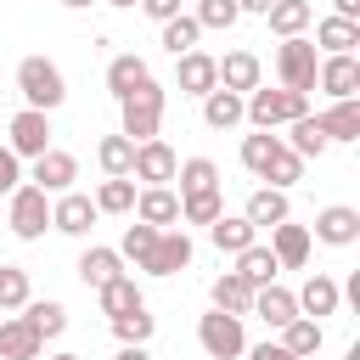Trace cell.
<instances>
[{"label": "cell", "mask_w": 360, "mask_h": 360, "mask_svg": "<svg viewBox=\"0 0 360 360\" xmlns=\"http://www.w3.org/2000/svg\"><path fill=\"white\" fill-rule=\"evenodd\" d=\"M17 96H22V107H34V112H56V107L68 101V79H62V68H56L51 56H22V62H17Z\"/></svg>", "instance_id": "obj_1"}, {"label": "cell", "mask_w": 360, "mask_h": 360, "mask_svg": "<svg viewBox=\"0 0 360 360\" xmlns=\"http://www.w3.org/2000/svg\"><path fill=\"white\" fill-rule=\"evenodd\" d=\"M163 107H169V90L158 84V79H146L135 96H124L118 101V135L124 141H158V124H163Z\"/></svg>", "instance_id": "obj_2"}, {"label": "cell", "mask_w": 360, "mask_h": 360, "mask_svg": "<svg viewBox=\"0 0 360 360\" xmlns=\"http://www.w3.org/2000/svg\"><path fill=\"white\" fill-rule=\"evenodd\" d=\"M309 112V96H298V90H248L242 96V118L253 124V129H276V124H292V118H304Z\"/></svg>", "instance_id": "obj_3"}, {"label": "cell", "mask_w": 360, "mask_h": 360, "mask_svg": "<svg viewBox=\"0 0 360 360\" xmlns=\"http://www.w3.org/2000/svg\"><path fill=\"white\" fill-rule=\"evenodd\" d=\"M197 343L208 360H242L248 354V332H242V315H225V309H208L197 321Z\"/></svg>", "instance_id": "obj_4"}, {"label": "cell", "mask_w": 360, "mask_h": 360, "mask_svg": "<svg viewBox=\"0 0 360 360\" xmlns=\"http://www.w3.org/2000/svg\"><path fill=\"white\" fill-rule=\"evenodd\" d=\"M6 225H11V236L17 242H39L45 236V225H51V197L39 191V186H17L11 191V208H6Z\"/></svg>", "instance_id": "obj_5"}, {"label": "cell", "mask_w": 360, "mask_h": 360, "mask_svg": "<svg viewBox=\"0 0 360 360\" xmlns=\"http://www.w3.org/2000/svg\"><path fill=\"white\" fill-rule=\"evenodd\" d=\"M315 68H321V56H315V45H309L304 34L276 45V79H281V90L309 96V90H315Z\"/></svg>", "instance_id": "obj_6"}, {"label": "cell", "mask_w": 360, "mask_h": 360, "mask_svg": "<svg viewBox=\"0 0 360 360\" xmlns=\"http://www.w3.org/2000/svg\"><path fill=\"white\" fill-rule=\"evenodd\" d=\"M6 152L11 158H39V152H51V112H34V107H22L11 124H6Z\"/></svg>", "instance_id": "obj_7"}, {"label": "cell", "mask_w": 360, "mask_h": 360, "mask_svg": "<svg viewBox=\"0 0 360 360\" xmlns=\"http://www.w3.org/2000/svg\"><path fill=\"white\" fill-rule=\"evenodd\" d=\"M191 259H197V248H191L186 225H169V231H158V242H152V259H146L141 270H146V276H180Z\"/></svg>", "instance_id": "obj_8"}, {"label": "cell", "mask_w": 360, "mask_h": 360, "mask_svg": "<svg viewBox=\"0 0 360 360\" xmlns=\"http://www.w3.org/2000/svg\"><path fill=\"white\" fill-rule=\"evenodd\" d=\"M174 169H180V158H174V146L158 135V141H141V146H135L129 180H141V186H169V180H174Z\"/></svg>", "instance_id": "obj_9"}, {"label": "cell", "mask_w": 360, "mask_h": 360, "mask_svg": "<svg viewBox=\"0 0 360 360\" xmlns=\"http://www.w3.org/2000/svg\"><path fill=\"white\" fill-rule=\"evenodd\" d=\"M73 180H79V158H73V152L51 146V152H39V158H34V174H28V186H39L45 197H62V191H73Z\"/></svg>", "instance_id": "obj_10"}, {"label": "cell", "mask_w": 360, "mask_h": 360, "mask_svg": "<svg viewBox=\"0 0 360 360\" xmlns=\"http://www.w3.org/2000/svg\"><path fill=\"white\" fill-rule=\"evenodd\" d=\"M96 202L84 197V191H62V197H51V231H62V236H90L96 231Z\"/></svg>", "instance_id": "obj_11"}, {"label": "cell", "mask_w": 360, "mask_h": 360, "mask_svg": "<svg viewBox=\"0 0 360 360\" xmlns=\"http://www.w3.org/2000/svg\"><path fill=\"white\" fill-rule=\"evenodd\" d=\"M315 90H326L332 101H354L360 96V56H321Z\"/></svg>", "instance_id": "obj_12"}, {"label": "cell", "mask_w": 360, "mask_h": 360, "mask_svg": "<svg viewBox=\"0 0 360 360\" xmlns=\"http://www.w3.org/2000/svg\"><path fill=\"white\" fill-rule=\"evenodd\" d=\"M315 242H326V248H354V242H360V208L326 202V208L315 214Z\"/></svg>", "instance_id": "obj_13"}, {"label": "cell", "mask_w": 360, "mask_h": 360, "mask_svg": "<svg viewBox=\"0 0 360 360\" xmlns=\"http://www.w3.org/2000/svg\"><path fill=\"white\" fill-rule=\"evenodd\" d=\"M174 84H180V96H197L202 101L219 84V62L208 51H186V56H174Z\"/></svg>", "instance_id": "obj_14"}, {"label": "cell", "mask_w": 360, "mask_h": 360, "mask_svg": "<svg viewBox=\"0 0 360 360\" xmlns=\"http://www.w3.org/2000/svg\"><path fill=\"white\" fill-rule=\"evenodd\" d=\"M214 62H219V90L248 96V90L264 84V62H259L253 51H225V56H214Z\"/></svg>", "instance_id": "obj_15"}, {"label": "cell", "mask_w": 360, "mask_h": 360, "mask_svg": "<svg viewBox=\"0 0 360 360\" xmlns=\"http://www.w3.org/2000/svg\"><path fill=\"white\" fill-rule=\"evenodd\" d=\"M135 219L152 225V231H169V225H180V197L169 186H141L135 191Z\"/></svg>", "instance_id": "obj_16"}, {"label": "cell", "mask_w": 360, "mask_h": 360, "mask_svg": "<svg viewBox=\"0 0 360 360\" xmlns=\"http://www.w3.org/2000/svg\"><path fill=\"white\" fill-rule=\"evenodd\" d=\"M264 248L276 253L281 270H304V264H309V225L281 219V225H270V242H264Z\"/></svg>", "instance_id": "obj_17"}, {"label": "cell", "mask_w": 360, "mask_h": 360, "mask_svg": "<svg viewBox=\"0 0 360 360\" xmlns=\"http://www.w3.org/2000/svg\"><path fill=\"white\" fill-rule=\"evenodd\" d=\"M292 304H298V315H309V321H321V315H338V304H343V292H338V281L326 276V270H315L298 292H292Z\"/></svg>", "instance_id": "obj_18"}, {"label": "cell", "mask_w": 360, "mask_h": 360, "mask_svg": "<svg viewBox=\"0 0 360 360\" xmlns=\"http://www.w3.org/2000/svg\"><path fill=\"white\" fill-rule=\"evenodd\" d=\"M146 79H152V68H146V56H135V51H124V56H112V62H107V96H112V101L135 96Z\"/></svg>", "instance_id": "obj_19"}, {"label": "cell", "mask_w": 360, "mask_h": 360, "mask_svg": "<svg viewBox=\"0 0 360 360\" xmlns=\"http://www.w3.org/2000/svg\"><path fill=\"white\" fill-rule=\"evenodd\" d=\"M287 152V141L276 135V129H253V135H242V169L253 174V180H264L270 174V163Z\"/></svg>", "instance_id": "obj_20"}, {"label": "cell", "mask_w": 360, "mask_h": 360, "mask_svg": "<svg viewBox=\"0 0 360 360\" xmlns=\"http://www.w3.org/2000/svg\"><path fill=\"white\" fill-rule=\"evenodd\" d=\"M242 219H248L253 231H270V225H281V219H292V202H287V191H276V186H259V191L248 197V208H242Z\"/></svg>", "instance_id": "obj_21"}, {"label": "cell", "mask_w": 360, "mask_h": 360, "mask_svg": "<svg viewBox=\"0 0 360 360\" xmlns=\"http://www.w3.org/2000/svg\"><path fill=\"white\" fill-rule=\"evenodd\" d=\"M45 343L34 338V326L22 315H0V360H39Z\"/></svg>", "instance_id": "obj_22"}, {"label": "cell", "mask_w": 360, "mask_h": 360, "mask_svg": "<svg viewBox=\"0 0 360 360\" xmlns=\"http://www.w3.org/2000/svg\"><path fill=\"white\" fill-rule=\"evenodd\" d=\"M112 276H124V259H118V248H96V242H90V248L79 253V281H84L90 292H101Z\"/></svg>", "instance_id": "obj_23"}, {"label": "cell", "mask_w": 360, "mask_h": 360, "mask_svg": "<svg viewBox=\"0 0 360 360\" xmlns=\"http://www.w3.org/2000/svg\"><path fill=\"white\" fill-rule=\"evenodd\" d=\"M17 315L34 326V338H39V343H51V338H62V332H68V304H56V298H28Z\"/></svg>", "instance_id": "obj_24"}, {"label": "cell", "mask_w": 360, "mask_h": 360, "mask_svg": "<svg viewBox=\"0 0 360 360\" xmlns=\"http://www.w3.org/2000/svg\"><path fill=\"white\" fill-rule=\"evenodd\" d=\"M107 326H112V338H118V349H146V343H152V332H158V315H152L146 304H135V309H124V315H112Z\"/></svg>", "instance_id": "obj_25"}, {"label": "cell", "mask_w": 360, "mask_h": 360, "mask_svg": "<svg viewBox=\"0 0 360 360\" xmlns=\"http://www.w3.org/2000/svg\"><path fill=\"white\" fill-rule=\"evenodd\" d=\"M315 124H321L326 141H343V146L360 141V96H354V101H332L326 112H315Z\"/></svg>", "instance_id": "obj_26"}, {"label": "cell", "mask_w": 360, "mask_h": 360, "mask_svg": "<svg viewBox=\"0 0 360 360\" xmlns=\"http://www.w3.org/2000/svg\"><path fill=\"white\" fill-rule=\"evenodd\" d=\"M208 304L225 309V315H248V309H253V287H248L236 270H225V276L208 281Z\"/></svg>", "instance_id": "obj_27"}, {"label": "cell", "mask_w": 360, "mask_h": 360, "mask_svg": "<svg viewBox=\"0 0 360 360\" xmlns=\"http://www.w3.org/2000/svg\"><path fill=\"white\" fill-rule=\"evenodd\" d=\"M248 315H259L270 332H281V326L298 315V304H292V292H287V287H276V281H270V287H259V292H253V309H248Z\"/></svg>", "instance_id": "obj_28"}, {"label": "cell", "mask_w": 360, "mask_h": 360, "mask_svg": "<svg viewBox=\"0 0 360 360\" xmlns=\"http://www.w3.org/2000/svg\"><path fill=\"white\" fill-rule=\"evenodd\" d=\"M309 45H321L326 56H354V45H360V22H343V17H321Z\"/></svg>", "instance_id": "obj_29"}, {"label": "cell", "mask_w": 360, "mask_h": 360, "mask_svg": "<svg viewBox=\"0 0 360 360\" xmlns=\"http://www.w3.org/2000/svg\"><path fill=\"white\" fill-rule=\"evenodd\" d=\"M208 242H214L219 253H231V259H236L242 248H253V242H259V231H253L242 214H219V219L208 225Z\"/></svg>", "instance_id": "obj_30"}, {"label": "cell", "mask_w": 360, "mask_h": 360, "mask_svg": "<svg viewBox=\"0 0 360 360\" xmlns=\"http://www.w3.org/2000/svg\"><path fill=\"white\" fill-rule=\"evenodd\" d=\"M287 354H298V360H309V354H321V343H326V332H321V321H309V315H292L287 326H281V338H276Z\"/></svg>", "instance_id": "obj_31"}, {"label": "cell", "mask_w": 360, "mask_h": 360, "mask_svg": "<svg viewBox=\"0 0 360 360\" xmlns=\"http://www.w3.org/2000/svg\"><path fill=\"white\" fill-rule=\"evenodd\" d=\"M276 270H281V264H276V253H270L264 242H253V248H242V253H236V276H242L253 292H259V287H270V281H276Z\"/></svg>", "instance_id": "obj_32"}, {"label": "cell", "mask_w": 360, "mask_h": 360, "mask_svg": "<svg viewBox=\"0 0 360 360\" xmlns=\"http://www.w3.org/2000/svg\"><path fill=\"white\" fill-rule=\"evenodd\" d=\"M309 17H315V11H309V0H276V6L264 11V22H270V34H276V39H298V34L309 28Z\"/></svg>", "instance_id": "obj_33"}, {"label": "cell", "mask_w": 360, "mask_h": 360, "mask_svg": "<svg viewBox=\"0 0 360 360\" xmlns=\"http://www.w3.org/2000/svg\"><path fill=\"white\" fill-rule=\"evenodd\" d=\"M202 124H208V129H236V124H242V96L214 84V90L202 96Z\"/></svg>", "instance_id": "obj_34"}, {"label": "cell", "mask_w": 360, "mask_h": 360, "mask_svg": "<svg viewBox=\"0 0 360 360\" xmlns=\"http://www.w3.org/2000/svg\"><path fill=\"white\" fill-rule=\"evenodd\" d=\"M287 129H292V135H287V152H292L298 163H309V158H321V152L332 146V141L321 135V124H315V112H304V118H292Z\"/></svg>", "instance_id": "obj_35"}, {"label": "cell", "mask_w": 360, "mask_h": 360, "mask_svg": "<svg viewBox=\"0 0 360 360\" xmlns=\"http://www.w3.org/2000/svg\"><path fill=\"white\" fill-rule=\"evenodd\" d=\"M96 304H101V315L112 321V315H124V309H135V304H146V298H141V281L124 270V276H112V281L96 292Z\"/></svg>", "instance_id": "obj_36"}, {"label": "cell", "mask_w": 360, "mask_h": 360, "mask_svg": "<svg viewBox=\"0 0 360 360\" xmlns=\"http://www.w3.org/2000/svg\"><path fill=\"white\" fill-rule=\"evenodd\" d=\"M96 163H101L107 180H124L129 163H135V141H124V135H101V141H96Z\"/></svg>", "instance_id": "obj_37"}, {"label": "cell", "mask_w": 360, "mask_h": 360, "mask_svg": "<svg viewBox=\"0 0 360 360\" xmlns=\"http://www.w3.org/2000/svg\"><path fill=\"white\" fill-rule=\"evenodd\" d=\"M174 180H180V191H174V197H197V191H219V169H214V158H186V163L174 169Z\"/></svg>", "instance_id": "obj_38"}, {"label": "cell", "mask_w": 360, "mask_h": 360, "mask_svg": "<svg viewBox=\"0 0 360 360\" xmlns=\"http://www.w3.org/2000/svg\"><path fill=\"white\" fill-rule=\"evenodd\" d=\"M135 191H141V186L124 174V180H101L90 202H96V214H135Z\"/></svg>", "instance_id": "obj_39"}, {"label": "cell", "mask_w": 360, "mask_h": 360, "mask_svg": "<svg viewBox=\"0 0 360 360\" xmlns=\"http://www.w3.org/2000/svg\"><path fill=\"white\" fill-rule=\"evenodd\" d=\"M28 298H34L28 270H22V264H0V315H17Z\"/></svg>", "instance_id": "obj_40"}, {"label": "cell", "mask_w": 360, "mask_h": 360, "mask_svg": "<svg viewBox=\"0 0 360 360\" xmlns=\"http://www.w3.org/2000/svg\"><path fill=\"white\" fill-rule=\"evenodd\" d=\"M197 39H202V28H197V17H191V11H180V17H169V22H163V51H169V56L197 51Z\"/></svg>", "instance_id": "obj_41"}, {"label": "cell", "mask_w": 360, "mask_h": 360, "mask_svg": "<svg viewBox=\"0 0 360 360\" xmlns=\"http://www.w3.org/2000/svg\"><path fill=\"white\" fill-rule=\"evenodd\" d=\"M191 17H197V28H202V34H225V28H236V17H242V11H236V0H197V11H191Z\"/></svg>", "instance_id": "obj_42"}, {"label": "cell", "mask_w": 360, "mask_h": 360, "mask_svg": "<svg viewBox=\"0 0 360 360\" xmlns=\"http://www.w3.org/2000/svg\"><path fill=\"white\" fill-rule=\"evenodd\" d=\"M225 214V197L219 191H197V197H180V219L186 225H214Z\"/></svg>", "instance_id": "obj_43"}, {"label": "cell", "mask_w": 360, "mask_h": 360, "mask_svg": "<svg viewBox=\"0 0 360 360\" xmlns=\"http://www.w3.org/2000/svg\"><path fill=\"white\" fill-rule=\"evenodd\" d=\"M152 242H158V231L152 225H124V236H118V259H135V264H146L152 259Z\"/></svg>", "instance_id": "obj_44"}, {"label": "cell", "mask_w": 360, "mask_h": 360, "mask_svg": "<svg viewBox=\"0 0 360 360\" xmlns=\"http://www.w3.org/2000/svg\"><path fill=\"white\" fill-rule=\"evenodd\" d=\"M304 180V163L292 158V152H281L276 163H270V174H264V186H276V191H287V186H298Z\"/></svg>", "instance_id": "obj_45"}, {"label": "cell", "mask_w": 360, "mask_h": 360, "mask_svg": "<svg viewBox=\"0 0 360 360\" xmlns=\"http://www.w3.org/2000/svg\"><path fill=\"white\" fill-rule=\"evenodd\" d=\"M22 186V158H11L6 146H0V197H11Z\"/></svg>", "instance_id": "obj_46"}, {"label": "cell", "mask_w": 360, "mask_h": 360, "mask_svg": "<svg viewBox=\"0 0 360 360\" xmlns=\"http://www.w3.org/2000/svg\"><path fill=\"white\" fill-rule=\"evenodd\" d=\"M141 11H146V17L158 22V28H163L169 17H180V0H141Z\"/></svg>", "instance_id": "obj_47"}, {"label": "cell", "mask_w": 360, "mask_h": 360, "mask_svg": "<svg viewBox=\"0 0 360 360\" xmlns=\"http://www.w3.org/2000/svg\"><path fill=\"white\" fill-rule=\"evenodd\" d=\"M248 360H298V354H287L276 338H264V343H253V349H248Z\"/></svg>", "instance_id": "obj_48"}, {"label": "cell", "mask_w": 360, "mask_h": 360, "mask_svg": "<svg viewBox=\"0 0 360 360\" xmlns=\"http://www.w3.org/2000/svg\"><path fill=\"white\" fill-rule=\"evenodd\" d=\"M332 17H343V22H360V0H332Z\"/></svg>", "instance_id": "obj_49"}, {"label": "cell", "mask_w": 360, "mask_h": 360, "mask_svg": "<svg viewBox=\"0 0 360 360\" xmlns=\"http://www.w3.org/2000/svg\"><path fill=\"white\" fill-rule=\"evenodd\" d=\"M276 0H236V11H248V17H264Z\"/></svg>", "instance_id": "obj_50"}, {"label": "cell", "mask_w": 360, "mask_h": 360, "mask_svg": "<svg viewBox=\"0 0 360 360\" xmlns=\"http://www.w3.org/2000/svg\"><path fill=\"white\" fill-rule=\"evenodd\" d=\"M112 360H152V354H146V349H118Z\"/></svg>", "instance_id": "obj_51"}, {"label": "cell", "mask_w": 360, "mask_h": 360, "mask_svg": "<svg viewBox=\"0 0 360 360\" xmlns=\"http://www.w3.org/2000/svg\"><path fill=\"white\" fill-rule=\"evenodd\" d=\"M56 6H68V11H79V6H96V0H56Z\"/></svg>", "instance_id": "obj_52"}, {"label": "cell", "mask_w": 360, "mask_h": 360, "mask_svg": "<svg viewBox=\"0 0 360 360\" xmlns=\"http://www.w3.org/2000/svg\"><path fill=\"white\" fill-rule=\"evenodd\" d=\"M343 360H360V343H349V349H343Z\"/></svg>", "instance_id": "obj_53"}, {"label": "cell", "mask_w": 360, "mask_h": 360, "mask_svg": "<svg viewBox=\"0 0 360 360\" xmlns=\"http://www.w3.org/2000/svg\"><path fill=\"white\" fill-rule=\"evenodd\" d=\"M107 6H118V11H129V6H141V0H107Z\"/></svg>", "instance_id": "obj_54"}, {"label": "cell", "mask_w": 360, "mask_h": 360, "mask_svg": "<svg viewBox=\"0 0 360 360\" xmlns=\"http://www.w3.org/2000/svg\"><path fill=\"white\" fill-rule=\"evenodd\" d=\"M51 360H84V354H51Z\"/></svg>", "instance_id": "obj_55"}]
</instances>
